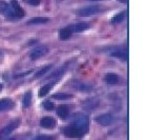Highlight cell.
I'll return each instance as SVG.
<instances>
[{
    "instance_id": "cell-1",
    "label": "cell",
    "mask_w": 147,
    "mask_h": 140,
    "mask_svg": "<svg viewBox=\"0 0 147 140\" xmlns=\"http://www.w3.org/2000/svg\"><path fill=\"white\" fill-rule=\"evenodd\" d=\"M88 131V118L83 114H76L71 124L65 126L62 132L66 137L81 138Z\"/></svg>"
},
{
    "instance_id": "cell-2",
    "label": "cell",
    "mask_w": 147,
    "mask_h": 140,
    "mask_svg": "<svg viewBox=\"0 0 147 140\" xmlns=\"http://www.w3.org/2000/svg\"><path fill=\"white\" fill-rule=\"evenodd\" d=\"M100 12H102V7L100 5H88L83 7V9H80L77 12V14L79 16H82V17H87V16L96 15Z\"/></svg>"
},
{
    "instance_id": "cell-3",
    "label": "cell",
    "mask_w": 147,
    "mask_h": 140,
    "mask_svg": "<svg viewBox=\"0 0 147 140\" xmlns=\"http://www.w3.org/2000/svg\"><path fill=\"white\" fill-rule=\"evenodd\" d=\"M0 13L9 18H17L15 12L13 11L11 4L6 3L5 1H0Z\"/></svg>"
},
{
    "instance_id": "cell-4",
    "label": "cell",
    "mask_w": 147,
    "mask_h": 140,
    "mask_svg": "<svg viewBox=\"0 0 147 140\" xmlns=\"http://www.w3.org/2000/svg\"><path fill=\"white\" fill-rule=\"evenodd\" d=\"M49 52V48L46 46H39L35 48L33 51L31 52L30 54V58H31L32 60H36L38 58L42 57L46 54V53Z\"/></svg>"
},
{
    "instance_id": "cell-5",
    "label": "cell",
    "mask_w": 147,
    "mask_h": 140,
    "mask_svg": "<svg viewBox=\"0 0 147 140\" xmlns=\"http://www.w3.org/2000/svg\"><path fill=\"white\" fill-rule=\"evenodd\" d=\"M19 125V120H16V121H12L11 123L4 126V128L0 131V139H3V138H6L11 133H12L14 130L17 128V126Z\"/></svg>"
},
{
    "instance_id": "cell-6",
    "label": "cell",
    "mask_w": 147,
    "mask_h": 140,
    "mask_svg": "<svg viewBox=\"0 0 147 140\" xmlns=\"http://www.w3.org/2000/svg\"><path fill=\"white\" fill-rule=\"evenodd\" d=\"M73 86L78 91H82V92H88L92 91V86L89 83H86L84 81H80V80H75L73 81Z\"/></svg>"
},
{
    "instance_id": "cell-7",
    "label": "cell",
    "mask_w": 147,
    "mask_h": 140,
    "mask_svg": "<svg viewBox=\"0 0 147 140\" xmlns=\"http://www.w3.org/2000/svg\"><path fill=\"white\" fill-rule=\"evenodd\" d=\"M11 6H12L13 11L15 12L16 16H17V18H21L24 16V11L21 9V6L19 4V2L17 0H11V2H9Z\"/></svg>"
},
{
    "instance_id": "cell-8",
    "label": "cell",
    "mask_w": 147,
    "mask_h": 140,
    "mask_svg": "<svg viewBox=\"0 0 147 140\" xmlns=\"http://www.w3.org/2000/svg\"><path fill=\"white\" fill-rule=\"evenodd\" d=\"M96 121L101 125H109L113 122V116L110 114H102L96 118Z\"/></svg>"
},
{
    "instance_id": "cell-9",
    "label": "cell",
    "mask_w": 147,
    "mask_h": 140,
    "mask_svg": "<svg viewBox=\"0 0 147 140\" xmlns=\"http://www.w3.org/2000/svg\"><path fill=\"white\" fill-rule=\"evenodd\" d=\"M40 123H41V126H43L44 128H53L56 125V120L53 117L46 116L41 119Z\"/></svg>"
},
{
    "instance_id": "cell-10",
    "label": "cell",
    "mask_w": 147,
    "mask_h": 140,
    "mask_svg": "<svg viewBox=\"0 0 147 140\" xmlns=\"http://www.w3.org/2000/svg\"><path fill=\"white\" fill-rule=\"evenodd\" d=\"M71 29V32H75V33H80V32H83V31L87 30V29L90 27L89 23L87 22H78L76 24H73V25H69Z\"/></svg>"
},
{
    "instance_id": "cell-11",
    "label": "cell",
    "mask_w": 147,
    "mask_h": 140,
    "mask_svg": "<svg viewBox=\"0 0 147 140\" xmlns=\"http://www.w3.org/2000/svg\"><path fill=\"white\" fill-rule=\"evenodd\" d=\"M49 22V18L47 17H34V18L30 19L26 23L28 25L31 24H44V23H47Z\"/></svg>"
},
{
    "instance_id": "cell-12",
    "label": "cell",
    "mask_w": 147,
    "mask_h": 140,
    "mask_svg": "<svg viewBox=\"0 0 147 140\" xmlns=\"http://www.w3.org/2000/svg\"><path fill=\"white\" fill-rule=\"evenodd\" d=\"M57 114L62 119L67 118L68 115H69V109H68L67 105H59L58 109H57Z\"/></svg>"
},
{
    "instance_id": "cell-13",
    "label": "cell",
    "mask_w": 147,
    "mask_h": 140,
    "mask_svg": "<svg viewBox=\"0 0 147 140\" xmlns=\"http://www.w3.org/2000/svg\"><path fill=\"white\" fill-rule=\"evenodd\" d=\"M13 105H14V102L11 99H9V98L2 99V100H0V112L1 111L9 110V109L13 107Z\"/></svg>"
},
{
    "instance_id": "cell-14",
    "label": "cell",
    "mask_w": 147,
    "mask_h": 140,
    "mask_svg": "<svg viewBox=\"0 0 147 140\" xmlns=\"http://www.w3.org/2000/svg\"><path fill=\"white\" fill-rule=\"evenodd\" d=\"M71 34H73V32H71V27H66V28H63L60 31L59 36H60V39L61 40H67L71 36Z\"/></svg>"
},
{
    "instance_id": "cell-15",
    "label": "cell",
    "mask_w": 147,
    "mask_h": 140,
    "mask_svg": "<svg viewBox=\"0 0 147 140\" xmlns=\"http://www.w3.org/2000/svg\"><path fill=\"white\" fill-rule=\"evenodd\" d=\"M126 17V12L122 11V12L118 13L116 15L113 16V18H111V23L113 24H116V23H120V22H122L124 20V18Z\"/></svg>"
},
{
    "instance_id": "cell-16",
    "label": "cell",
    "mask_w": 147,
    "mask_h": 140,
    "mask_svg": "<svg viewBox=\"0 0 147 140\" xmlns=\"http://www.w3.org/2000/svg\"><path fill=\"white\" fill-rule=\"evenodd\" d=\"M32 96H33L32 92H26L24 94L23 99H22V105H23V107L28 109V107H30V104H31V102H32Z\"/></svg>"
},
{
    "instance_id": "cell-17",
    "label": "cell",
    "mask_w": 147,
    "mask_h": 140,
    "mask_svg": "<svg viewBox=\"0 0 147 140\" xmlns=\"http://www.w3.org/2000/svg\"><path fill=\"white\" fill-rule=\"evenodd\" d=\"M104 81L108 84H116L119 81V77L115 74H108L104 77Z\"/></svg>"
},
{
    "instance_id": "cell-18",
    "label": "cell",
    "mask_w": 147,
    "mask_h": 140,
    "mask_svg": "<svg viewBox=\"0 0 147 140\" xmlns=\"http://www.w3.org/2000/svg\"><path fill=\"white\" fill-rule=\"evenodd\" d=\"M54 83L55 82H52V83H49V84H45L43 85L42 88H40L39 93H38V95H39V97H44L46 94H49V92L52 90L53 85H54Z\"/></svg>"
},
{
    "instance_id": "cell-19",
    "label": "cell",
    "mask_w": 147,
    "mask_h": 140,
    "mask_svg": "<svg viewBox=\"0 0 147 140\" xmlns=\"http://www.w3.org/2000/svg\"><path fill=\"white\" fill-rule=\"evenodd\" d=\"M111 56L117 58H121L122 60H126L127 59V53L122 51V50H117V51L113 52L111 53Z\"/></svg>"
},
{
    "instance_id": "cell-20",
    "label": "cell",
    "mask_w": 147,
    "mask_h": 140,
    "mask_svg": "<svg viewBox=\"0 0 147 140\" xmlns=\"http://www.w3.org/2000/svg\"><path fill=\"white\" fill-rule=\"evenodd\" d=\"M52 64H49V65H45V67H43L42 69H40L36 74H35V78H39V77L43 76L45 73H49V71L52 69Z\"/></svg>"
},
{
    "instance_id": "cell-21",
    "label": "cell",
    "mask_w": 147,
    "mask_h": 140,
    "mask_svg": "<svg viewBox=\"0 0 147 140\" xmlns=\"http://www.w3.org/2000/svg\"><path fill=\"white\" fill-rule=\"evenodd\" d=\"M71 97L73 96L71 94H65V93H57V94L53 95V98L58 99V100H66V99H69Z\"/></svg>"
},
{
    "instance_id": "cell-22",
    "label": "cell",
    "mask_w": 147,
    "mask_h": 140,
    "mask_svg": "<svg viewBox=\"0 0 147 140\" xmlns=\"http://www.w3.org/2000/svg\"><path fill=\"white\" fill-rule=\"evenodd\" d=\"M63 72H64V67H61V69L57 70L56 72H54L52 75H49V76L47 77V79H53V78H56V79H58V78H60V77L63 75Z\"/></svg>"
},
{
    "instance_id": "cell-23",
    "label": "cell",
    "mask_w": 147,
    "mask_h": 140,
    "mask_svg": "<svg viewBox=\"0 0 147 140\" xmlns=\"http://www.w3.org/2000/svg\"><path fill=\"white\" fill-rule=\"evenodd\" d=\"M33 140H55V136H53V135H39Z\"/></svg>"
},
{
    "instance_id": "cell-24",
    "label": "cell",
    "mask_w": 147,
    "mask_h": 140,
    "mask_svg": "<svg viewBox=\"0 0 147 140\" xmlns=\"http://www.w3.org/2000/svg\"><path fill=\"white\" fill-rule=\"evenodd\" d=\"M42 105L46 111H52V110H54V107H55V104L53 103L52 101H49V100L44 101V102L42 103Z\"/></svg>"
},
{
    "instance_id": "cell-25",
    "label": "cell",
    "mask_w": 147,
    "mask_h": 140,
    "mask_svg": "<svg viewBox=\"0 0 147 140\" xmlns=\"http://www.w3.org/2000/svg\"><path fill=\"white\" fill-rule=\"evenodd\" d=\"M23 1L26 2L28 4H30V5H33V6H37L40 3V0H23Z\"/></svg>"
},
{
    "instance_id": "cell-26",
    "label": "cell",
    "mask_w": 147,
    "mask_h": 140,
    "mask_svg": "<svg viewBox=\"0 0 147 140\" xmlns=\"http://www.w3.org/2000/svg\"><path fill=\"white\" fill-rule=\"evenodd\" d=\"M119 1H121V2H123V3H124V2H127V0H119Z\"/></svg>"
},
{
    "instance_id": "cell-27",
    "label": "cell",
    "mask_w": 147,
    "mask_h": 140,
    "mask_svg": "<svg viewBox=\"0 0 147 140\" xmlns=\"http://www.w3.org/2000/svg\"><path fill=\"white\" fill-rule=\"evenodd\" d=\"M1 90H2V84H0V92H1Z\"/></svg>"
},
{
    "instance_id": "cell-28",
    "label": "cell",
    "mask_w": 147,
    "mask_h": 140,
    "mask_svg": "<svg viewBox=\"0 0 147 140\" xmlns=\"http://www.w3.org/2000/svg\"><path fill=\"white\" fill-rule=\"evenodd\" d=\"M2 55V51H1V50H0V56Z\"/></svg>"
},
{
    "instance_id": "cell-29",
    "label": "cell",
    "mask_w": 147,
    "mask_h": 140,
    "mask_svg": "<svg viewBox=\"0 0 147 140\" xmlns=\"http://www.w3.org/2000/svg\"><path fill=\"white\" fill-rule=\"evenodd\" d=\"M92 1H99V0H92Z\"/></svg>"
}]
</instances>
